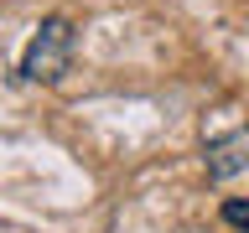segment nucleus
<instances>
[{"mask_svg": "<svg viewBox=\"0 0 249 233\" xmlns=\"http://www.w3.org/2000/svg\"><path fill=\"white\" fill-rule=\"evenodd\" d=\"M208 176L213 182H229L239 171H249V124L229 130V135H208Z\"/></svg>", "mask_w": 249, "mask_h": 233, "instance_id": "f03ea898", "label": "nucleus"}, {"mask_svg": "<svg viewBox=\"0 0 249 233\" xmlns=\"http://www.w3.org/2000/svg\"><path fill=\"white\" fill-rule=\"evenodd\" d=\"M223 223L239 228V233H249V202L244 197H229V202H223Z\"/></svg>", "mask_w": 249, "mask_h": 233, "instance_id": "7ed1b4c3", "label": "nucleus"}, {"mask_svg": "<svg viewBox=\"0 0 249 233\" xmlns=\"http://www.w3.org/2000/svg\"><path fill=\"white\" fill-rule=\"evenodd\" d=\"M73 21L68 16H47L42 26H36V36L26 42V52H21V78L26 83H57L62 73H68V62H73Z\"/></svg>", "mask_w": 249, "mask_h": 233, "instance_id": "f257e3e1", "label": "nucleus"}]
</instances>
